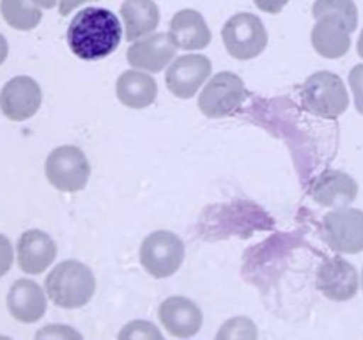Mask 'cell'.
Here are the masks:
<instances>
[{"instance_id": "32", "label": "cell", "mask_w": 363, "mask_h": 340, "mask_svg": "<svg viewBox=\"0 0 363 340\" xmlns=\"http://www.w3.org/2000/svg\"><path fill=\"white\" fill-rule=\"evenodd\" d=\"M0 340H13V339H9V336H6V335H0Z\"/></svg>"}, {"instance_id": "12", "label": "cell", "mask_w": 363, "mask_h": 340, "mask_svg": "<svg viewBox=\"0 0 363 340\" xmlns=\"http://www.w3.org/2000/svg\"><path fill=\"white\" fill-rule=\"evenodd\" d=\"M43 92L38 81L30 76H14L0 92V110L11 120H27L38 113Z\"/></svg>"}, {"instance_id": "15", "label": "cell", "mask_w": 363, "mask_h": 340, "mask_svg": "<svg viewBox=\"0 0 363 340\" xmlns=\"http://www.w3.org/2000/svg\"><path fill=\"white\" fill-rule=\"evenodd\" d=\"M18 266L27 275H41L53 264L57 244L46 232L38 229L27 230L18 239Z\"/></svg>"}, {"instance_id": "25", "label": "cell", "mask_w": 363, "mask_h": 340, "mask_svg": "<svg viewBox=\"0 0 363 340\" xmlns=\"http://www.w3.org/2000/svg\"><path fill=\"white\" fill-rule=\"evenodd\" d=\"M350 87L353 91L354 106L363 115V64H357L350 71Z\"/></svg>"}, {"instance_id": "29", "label": "cell", "mask_w": 363, "mask_h": 340, "mask_svg": "<svg viewBox=\"0 0 363 340\" xmlns=\"http://www.w3.org/2000/svg\"><path fill=\"white\" fill-rule=\"evenodd\" d=\"M7 53H9V45H7L6 38L0 34V66H2L4 60L7 59Z\"/></svg>"}, {"instance_id": "24", "label": "cell", "mask_w": 363, "mask_h": 340, "mask_svg": "<svg viewBox=\"0 0 363 340\" xmlns=\"http://www.w3.org/2000/svg\"><path fill=\"white\" fill-rule=\"evenodd\" d=\"M34 340H84L80 332L67 324H46L38 329Z\"/></svg>"}, {"instance_id": "20", "label": "cell", "mask_w": 363, "mask_h": 340, "mask_svg": "<svg viewBox=\"0 0 363 340\" xmlns=\"http://www.w3.org/2000/svg\"><path fill=\"white\" fill-rule=\"evenodd\" d=\"M119 14L124 23V38L130 42L155 32L160 23V9L152 0H124Z\"/></svg>"}, {"instance_id": "33", "label": "cell", "mask_w": 363, "mask_h": 340, "mask_svg": "<svg viewBox=\"0 0 363 340\" xmlns=\"http://www.w3.org/2000/svg\"><path fill=\"white\" fill-rule=\"evenodd\" d=\"M362 289H363V269H362Z\"/></svg>"}, {"instance_id": "16", "label": "cell", "mask_w": 363, "mask_h": 340, "mask_svg": "<svg viewBox=\"0 0 363 340\" xmlns=\"http://www.w3.org/2000/svg\"><path fill=\"white\" fill-rule=\"evenodd\" d=\"M312 198L325 208H350L358 197V183L342 170H326L312 183Z\"/></svg>"}, {"instance_id": "27", "label": "cell", "mask_w": 363, "mask_h": 340, "mask_svg": "<svg viewBox=\"0 0 363 340\" xmlns=\"http://www.w3.org/2000/svg\"><path fill=\"white\" fill-rule=\"evenodd\" d=\"M254 2L255 6H257L261 11H264V13L279 14L282 13V9L287 6L289 0H254Z\"/></svg>"}, {"instance_id": "23", "label": "cell", "mask_w": 363, "mask_h": 340, "mask_svg": "<svg viewBox=\"0 0 363 340\" xmlns=\"http://www.w3.org/2000/svg\"><path fill=\"white\" fill-rule=\"evenodd\" d=\"M117 340H165V339H163L162 332H160L152 322L137 319V321L128 322V324L121 329Z\"/></svg>"}, {"instance_id": "2", "label": "cell", "mask_w": 363, "mask_h": 340, "mask_svg": "<svg viewBox=\"0 0 363 340\" xmlns=\"http://www.w3.org/2000/svg\"><path fill=\"white\" fill-rule=\"evenodd\" d=\"M312 46L325 59H340L351 48V34L358 27V7L353 0H315Z\"/></svg>"}, {"instance_id": "30", "label": "cell", "mask_w": 363, "mask_h": 340, "mask_svg": "<svg viewBox=\"0 0 363 340\" xmlns=\"http://www.w3.org/2000/svg\"><path fill=\"white\" fill-rule=\"evenodd\" d=\"M34 4H38L39 7H43V9H52V7H55L57 0H32Z\"/></svg>"}, {"instance_id": "8", "label": "cell", "mask_w": 363, "mask_h": 340, "mask_svg": "<svg viewBox=\"0 0 363 340\" xmlns=\"http://www.w3.org/2000/svg\"><path fill=\"white\" fill-rule=\"evenodd\" d=\"M248 91L240 74L222 71L215 74L199 96V108L206 117L220 119L236 112L247 99Z\"/></svg>"}, {"instance_id": "7", "label": "cell", "mask_w": 363, "mask_h": 340, "mask_svg": "<svg viewBox=\"0 0 363 340\" xmlns=\"http://www.w3.org/2000/svg\"><path fill=\"white\" fill-rule=\"evenodd\" d=\"M184 261V243L170 230H156L140 244V264L155 278H169Z\"/></svg>"}, {"instance_id": "19", "label": "cell", "mask_w": 363, "mask_h": 340, "mask_svg": "<svg viewBox=\"0 0 363 340\" xmlns=\"http://www.w3.org/2000/svg\"><path fill=\"white\" fill-rule=\"evenodd\" d=\"M117 99L124 106L133 110L147 108L158 96V84L155 78L144 71H124L116 84Z\"/></svg>"}, {"instance_id": "9", "label": "cell", "mask_w": 363, "mask_h": 340, "mask_svg": "<svg viewBox=\"0 0 363 340\" xmlns=\"http://www.w3.org/2000/svg\"><path fill=\"white\" fill-rule=\"evenodd\" d=\"M323 237L337 254L363 251V211L339 208L323 218Z\"/></svg>"}, {"instance_id": "18", "label": "cell", "mask_w": 363, "mask_h": 340, "mask_svg": "<svg viewBox=\"0 0 363 340\" xmlns=\"http://www.w3.org/2000/svg\"><path fill=\"white\" fill-rule=\"evenodd\" d=\"M169 35L181 50H204L211 42V30L199 11L183 9L174 14Z\"/></svg>"}, {"instance_id": "10", "label": "cell", "mask_w": 363, "mask_h": 340, "mask_svg": "<svg viewBox=\"0 0 363 340\" xmlns=\"http://www.w3.org/2000/svg\"><path fill=\"white\" fill-rule=\"evenodd\" d=\"M211 60L206 55L190 53L177 57L165 73L167 89L179 99H190L211 76Z\"/></svg>"}, {"instance_id": "5", "label": "cell", "mask_w": 363, "mask_h": 340, "mask_svg": "<svg viewBox=\"0 0 363 340\" xmlns=\"http://www.w3.org/2000/svg\"><path fill=\"white\" fill-rule=\"evenodd\" d=\"M222 39L230 57L238 60H252L268 46V30L255 14L238 13L223 25Z\"/></svg>"}, {"instance_id": "11", "label": "cell", "mask_w": 363, "mask_h": 340, "mask_svg": "<svg viewBox=\"0 0 363 340\" xmlns=\"http://www.w3.org/2000/svg\"><path fill=\"white\" fill-rule=\"evenodd\" d=\"M315 285L319 293L332 301H350L357 296L360 287V276L357 268L346 259L330 257L319 266L315 275Z\"/></svg>"}, {"instance_id": "28", "label": "cell", "mask_w": 363, "mask_h": 340, "mask_svg": "<svg viewBox=\"0 0 363 340\" xmlns=\"http://www.w3.org/2000/svg\"><path fill=\"white\" fill-rule=\"evenodd\" d=\"M85 2H94V0H59V13L62 16H67L71 11H74L78 6Z\"/></svg>"}, {"instance_id": "21", "label": "cell", "mask_w": 363, "mask_h": 340, "mask_svg": "<svg viewBox=\"0 0 363 340\" xmlns=\"http://www.w3.org/2000/svg\"><path fill=\"white\" fill-rule=\"evenodd\" d=\"M0 13L7 25L23 32L38 27L43 18L39 6L32 0H2Z\"/></svg>"}, {"instance_id": "6", "label": "cell", "mask_w": 363, "mask_h": 340, "mask_svg": "<svg viewBox=\"0 0 363 340\" xmlns=\"http://www.w3.org/2000/svg\"><path fill=\"white\" fill-rule=\"evenodd\" d=\"M45 172L53 188L66 193H74L87 186L91 165L82 149L74 145H60L46 158Z\"/></svg>"}, {"instance_id": "3", "label": "cell", "mask_w": 363, "mask_h": 340, "mask_svg": "<svg viewBox=\"0 0 363 340\" xmlns=\"http://www.w3.org/2000/svg\"><path fill=\"white\" fill-rule=\"evenodd\" d=\"M45 289L50 300L60 308H82L96 293L94 273L80 261H64L48 273Z\"/></svg>"}, {"instance_id": "4", "label": "cell", "mask_w": 363, "mask_h": 340, "mask_svg": "<svg viewBox=\"0 0 363 340\" xmlns=\"http://www.w3.org/2000/svg\"><path fill=\"white\" fill-rule=\"evenodd\" d=\"M300 99L308 113L323 119H339L350 106L346 84L332 71L311 74L301 85Z\"/></svg>"}, {"instance_id": "13", "label": "cell", "mask_w": 363, "mask_h": 340, "mask_svg": "<svg viewBox=\"0 0 363 340\" xmlns=\"http://www.w3.org/2000/svg\"><path fill=\"white\" fill-rule=\"evenodd\" d=\"M158 317L169 335L176 339H191L197 335L204 322L199 305L184 296H170L160 305Z\"/></svg>"}, {"instance_id": "14", "label": "cell", "mask_w": 363, "mask_h": 340, "mask_svg": "<svg viewBox=\"0 0 363 340\" xmlns=\"http://www.w3.org/2000/svg\"><path fill=\"white\" fill-rule=\"evenodd\" d=\"M177 48L174 46L172 39L165 32H156L137 42L128 50V62L131 67L147 73H158L169 66L170 60L176 57Z\"/></svg>"}, {"instance_id": "26", "label": "cell", "mask_w": 363, "mask_h": 340, "mask_svg": "<svg viewBox=\"0 0 363 340\" xmlns=\"http://www.w3.org/2000/svg\"><path fill=\"white\" fill-rule=\"evenodd\" d=\"M11 266H13V246H11V241L0 234V278L7 275Z\"/></svg>"}, {"instance_id": "22", "label": "cell", "mask_w": 363, "mask_h": 340, "mask_svg": "<svg viewBox=\"0 0 363 340\" xmlns=\"http://www.w3.org/2000/svg\"><path fill=\"white\" fill-rule=\"evenodd\" d=\"M259 332L255 322L247 315L230 317L220 326L215 340H257Z\"/></svg>"}, {"instance_id": "31", "label": "cell", "mask_w": 363, "mask_h": 340, "mask_svg": "<svg viewBox=\"0 0 363 340\" xmlns=\"http://www.w3.org/2000/svg\"><path fill=\"white\" fill-rule=\"evenodd\" d=\"M357 50H358V55L363 59V28H362V34L360 38H358V42H357Z\"/></svg>"}, {"instance_id": "1", "label": "cell", "mask_w": 363, "mask_h": 340, "mask_svg": "<svg viewBox=\"0 0 363 340\" xmlns=\"http://www.w3.org/2000/svg\"><path fill=\"white\" fill-rule=\"evenodd\" d=\"M124 30L112 11L103 7H85L71 20L67 45L82 60H99L113 53Z\"/></svg>"}, {"instance_id": "17", "label": "cell", "mask_w": 363, "mask_h": 340, "mask_svg": "<svg viewBox=\"0 0 363 340\" xmlns=\"http://www.w3.org/2000/svg\"><path fill=\"white\" fill-rule=\"evenodd\" d=\"M7 310L16 321L32 324L46 312V294L34 280L20 278L7 293Z\"/></svg>"}]
</instances>
